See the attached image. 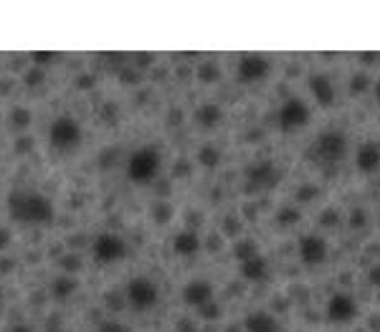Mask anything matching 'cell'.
<instances>
[{
  "label": "cell",
  "mask_w": 380,
  "mask_h": 332,
  "mask_svg": "<svg viewBox=\"0 0 380 332\" xmlns=\"http://www.w3.org/2000/svg\"><path fill=\"white\" fill-rule=\"evenodd\" d=\"M269 69H272L269 59H264L259 53H246V56H241L239 59L236 76H239V81H244V84H253V81L264 79L269 74Z\"/></svg>",
  "instance_id": "9c48e42d"
},
{
  "label": "cell",
  "mask_w": 380,
  "mask_h": 332,
  "mask_svg": "<svg viewBox=\"0 0 380 332\" xmlns=\"http://www.w3.org/2000/svg\"><path fill=\"white\" fill-rule=\"evenodd\" d=\"M300 259L307 266H320L327 259V241L317 233H307L300 239Z\"/></svg>",
  "instance_id": "30bf717a"
},
{
  "label": "cell",
  "mask_w": 380,
  "mask_h": 332,
  "mask_svg": "<svg viewBox=\"0 0 380 332\" xmlns=\"http://www.w3.org/2000/svg\"><path fill=\"white\" fill-rule=\"evenodd\" d=\"M246 332H279V319L272 312H251L246 317Z\"/></svg>",
  "instance_id": "e0dca14e"
},
{
  "label": "cell",
  "mask_w": 380,
  "mask_h": 332,
  "mask_svg": "<svg viewBox=\"0 0 380 332\" xmlns=\"http://www.w3.org/2000/svg\"><path fill=\"white\" fill-rule=\"evenodd\" d=\"M79 277H71V274H59L51 279L48 284V297L56 299V302H66L69 297L79 292Z\"/></svg>",
  "instance_id": "4fadbf2b"
},
{
  "label": "cell",
  "mask_w": 380,
  "mask_h": 332,
  "mask_svg": "<svg viewBox=\"0 0 380 332\" xmlns=\"http://www.w3.org/2000/svg\"><path fill=\"white\" fill-rule=\"evenodd\" d=\"M253 254H259V251H256V246H253L251 241H244V244L236 246V259L239 261L248 259V256H253Z\"/></svg>",
  "instance_id": "4316f807"
},
{
  "label": "cell",
  "mask_w": 380,
  "mask_h": 332,
  "mask_svg": "<svg viewBox=\"0 0 380 332\" xmlns=\"http://www.w3.org/2000/svg\"><path fill=\"white\" fill-rule=\"evenodd\" d=\"M36 147V140L31 134H15V142H13V155H31V150Z\"/></svg>",
  "instance_id": "7402d4cb"
},
{
  "label": "cell",
  "mask_w": 380,
  "mask_h": 332,
  "mask_svg": "<svg viewBox=\"0 0 380 332\" xmlns=\"http://www.w3.org/2000/svg\"><path fill=\"white\" fill-rule=\"evenodd\" d=\"M31 61H34V67H48L51 61H56V53L51 51H38V53H31Z\"/></svg>",
  "instance_id": "d4e9b609"
},
{
  "label": "cell",
  "mask_w": 380,
  "mask_h": 332,
  "mask_svg": "<svg viewBox=\"0 0 380 332\" xmlns=\"http://www.w3.org/2000/svg\"><path fill=\"white\" fill-rule=\"evenodd\" d=\"M370 284L380 286V266H373V269H370Z\"/></svg>",
  "instance_id": "e575fe53"
},
{
  "label": "cell",
  "mask_w": 380,
  "mask_h": 332,
  "mask_svg": "<svg viewBox=\"0 0 380 332\" xmlns=\"http://www.w3.org/2000/svg\"><path fill=\"white\" fill-rule=\"evenodd\" d=\"M8 216L20 226H51L56 221L54 200L38 191H13L6 200Z\"/></svg>",
  "instance_id": "6da1fadb"
},
{
  "label": "cell",
  "mask_w": 380,
  "mask_h": 332,
  "mask_svg": "<svg viewBox=\"0 0 380 332\" xmlns=\"http://www.w3.org/2000/svg\"><path fill=\"white\" fill-rule=\"evenodd\" d=\"M89 249H92V259L101 266L117 264V261L125 259L127 251H129L125 236H120V233H114V231H104L99 233V236H94Z\"/></svg>",
  "instance_id": "5b68a950"
},
{
  "label": "cell",
  "mask_w": 380,
  "mask_h": 332,
  "mask_svg": "<svg viewBox=\"0 0 380 332\" xmlns=\"http://www.w3.org/2000/svg\"><path fill=\"white\" fill-rule=\"evenodd\" d=\"M150 216H153L155 223H167V221L173 219V208L167 206V203H153V208H150Z\"/></svg>",
  "instance_id": "603a6c76"
},
{
  "label": "cell",
  "mask_w": 380,
  "mask_h": 332,
  "mask_svg": "<svg viewBox=\"0 0 380 332\" xmlns=\"http://www.w3.org/2000/svg\"><path fill=\"white\" fill-rule=\"evenodd\" d=\"M125 299L134 312H150L160 302V286L150 277H132L125 286Z\"/></svg>",
  "instance_id": "277c9868"
},
{
  "label": "cell",
  "mask_w": 380,
  "mask_h": 332,
  "mask_svg": "<svg viewBox=\"0 0 380 332\" xmlns=\"http://www.w3.org/2000/svg\"><path fill=\"white\" fill-rule=\"evenodd\" d=\"M220 120H223V112H220L218 104H203L195 109V122L200 127H206V130H213Z\"/></svg>",
  "instance_id": "d6986e66"
},
{
  "label": "cell",
  "mask_w": 380,
  "mask_h": 332,
  "mask_svg": "<svg viewBox=\"0 0 380 332\" xmlns=\"http://www.w3.org/2000/svg\"><path fill=\"white\" fill-rule=\"evenodd\" d=\"M375 102H378V104H380V81H378V84H375Z\"/></svg>",
  "instance_id": "8d00e7d4"
},
{
  "label": "cell",
  "mask_w": 380,
  "mask_h": 332,
  "mask_svg": "<svg viewBox=\"0 0 380 332\" xmlns=\"http://www.w3.org/2000/svg\"><path fill=\"white\" fill-rule=\"evenodd\" d=\"M241 274L246 277L248 282H261L267 279L269 274V261L261 256V254H253V256H248V259L241 261Z\"/></svg>",
  "instance_id": "9a60e30c"
},
{
  "label": "cell",
  "mask_w": 380,
  "mask_h": 332,
  "mask_svg": "<svg viewBox=\"0 0 380 332\" xmlns=\"http://www.w3.org/2000/svg\"><path fill=\"white\" fill-rule=\"evenodd\" d=\"M15 269H18L15 259H10V256H0V277H10Z\"/></svg>",
  "instance_id": "83f0119b"
},
{
  "label": "cell",
  "mask_w": 380,
  "mask_h": 332,
  "mask_svg": "<svg viewBox=\"0 0 380 332\" xmlns=\"http://www.w3.org/2000/svg\"><path fill=\"white\" fill-rule=\"evenodd\" d=\"M3 297H6V289H3V284H0V302H3Z\"/></svg>",
  "instance_id": "74e56055"
},
{
  "label": "cell",
  "mask_w": 380,
  "mask_h": 332,
  "mask_svg": "<svg viewBox=\"0 0 380 332\" xmlns=\"http://www.w3.org/2000/svg\"><path fill=\"white\" fill-rule=\"evenodd\" d=\"M162 170V153L160 147L142 145L127 158V180L132 186H150L157 180Z\"/></svg>",
  "instance_id": "7a4b0ae2"
},
{
  "label": "cell",
  "mask_w": 380,
  "mask_h": 332,
  "mask_svg": "<svg viewBox=\"0 0 380 332\" xmlns=\"http://www.w3.org/2000/svg\"><path fill=\"white\" fill-rule=\"evenodd\" d=\"M31 122H34V112H31L28 106H23V104L10 106V112H8V127H10L13 132L23 134L28 127H31Z\"/></svg>",
  "instance_id": "ac0fdd59"
},
{
  "label": "cell",
  "mask_w": 380,
  "mask_h": 332,
  "mask_svg": "<svg viewBox=\"0 0 380 332\" xmlns=\"http://www.w3.org/2000/svg\"><path fill=\"white\" fill-rule=\"evenodd\" d=\"M307 122H309V106L302 99H297V97L284 102L279 106V112H276V125H279L281 132L302 130V127H307Z\"/></svg>",
  "instance_id": "52a82bcc"
},
{
  "label": "cell",
  "mask_w": 380,
  "mask_h": 332,
  "mask_svg": "<svg viewBox=\"0 0 380 332\" xmlns=\"http://www.w3.org/2000/svg\"><path fill=\"white\" fill-rule=\"evenodd\" d=\"M183 302L193 310H200L213 302V286L208 279H193L183 286Z\"/></svg>",
  "instance_id": "8fae6325"
},
{
  "label": "cell",
  "mask_w": 380,
  "mask_h": 332,
  "mask_svg": "<svg viewBox=\"0 0 380 332\" xmlns=\"http://www.w3.org/2000/svg\"><path fill=\"white\" fill-rule=\"evenodd\" d=\"M10 241H13V231L6 226H0V251H6L8 246H10Z\"/></svg>",
  "instance_id": "4dcf8cb0"
},
{
  "label": "cell",
  "mask_w": 380,
  "mask_h": 332,
  "mask_svg": "<svg viewBox=\"0 0 380 332\" xmlns=\"http://www.w3.org/2000/svg\"><path fill=\"white\" fill-rule=\"evenodd\" d=\"M84 244V233H73V236H69V246H81Z\"/></svg>",
  "instance_id": "d590c367"
},
{
  "label": "cell",
  "mask_w": 380,
  "mask_h": 332,
  "mask_svg": "<svg viewBox=\"0 0 380 332\" xmlns=\"http://www.w3.org/2000/svg\"><path fill=\"white\" fill-rule=\"evenodd\" d=\"M46 332H64V319H61V314H51V317H48Z\"/></svg>",
  "instance_id": "f546056e"
},
{
  "label": "cell",
  "mask_w": 380,
  "mask_h": 332,
  "mask_svg": "<svg viewBox=\"0 0 380 332\" xmlns=\"http://www.w3.org/2000/svg\"><path fill=\"white\" fill-rule=\"evenodd\" d=\"M81 142H84V130H81L79 120H73L71 114H61L48 127V145L54 153H73L81 147Z\"/></svg>",
  "instance_id": "3957f363"
},
{
  "label": "cell",
  "mask_w": 380,
  "mask_h": 332,
  "mask_svg": "<svg viewBox=\"0 0 380 332\" xmlns=\"http://www.w3.org/2000/svg\"><path fill=\"white\" fill-rule=\"evenodd\" d=\"M59 266L64 274H71V277H76V274L84 269V261H81V256L76 251H66L59 256Z\"/></svg>",
  "instance_id": "44dd1931"
},
{
  "label": "cell",
  "mask_w": 380,
  "mask_h": 332,
  "mask_svg": "<svg viewBox=\"0 0 380 332\" xmlns=\"http://www.w3.org/2000/svg\"><path fill=\"white\" fill-rule=\"evenodd\" d=\"M327 317L337 322V325H347L358 317V302H355L353 294L347 292H335L327 302Z\"/></svg>",
  "instance_id": "ba28073f"
},
{
  "label": "cell",
  "mask_w": 380,
  "mask_h": 332,
  "mask_svg": "<svg viewBox=\"0 0 380 332\" xmlns=\"http://www.w3.org/2000/svg\"><path fill=\"white\" fill-rule=\"evenodd\" d=\"M345 150H347L345 134L342 132H325L312 142L309 155H312V160L317 162V165L332 167V165H337V162H342Z\"/></svg>",
  "instance_id": "8992f818"
},
{
  "label": "cell",
  "mask_w": 380,
  "mask_h": 332,
  "mask_svg": "<svg viewBox=\"0 0 380 332\" xmlns=\"http://www.w3.org/2000/svg\"><path fill=\"white\" fill-rule=\"evenodd\" d=\"M173 251L178 256H195L200 251V236L193 228H183L173 236Z\"/></svg>",
  "instance_id": "5bb4252c"
},
{
  "label": "cell",
  "mask_w": 380,
  "mask_h": 332,
  "mask_svg": "<svg viewBox=\"0 0 380 332\" xmlns=\"http://www.w3.org/2000/svg\"><path fill=\"white\" fill-rule=\"evenodd\" d=\"M99 332H127V327L117 319H104V322H99Z\"/></svg>",
  "instance_id": "f1b7e54d"
},
{
  "label": "cell",
  "mask_w": 380,
  "mask_h": 332,
  "mask_svg": "<svg viewBox=\"0 0 380 332\" xmlns=\"http://www.w3.org/2000/svg\"><path fill=\"white\" fill-rule=\"evenodd\" d=\"M0 127H3V112H0Z\"/></svg>",
  "instance_id": "f35d334b"
},
{
  "label": "cell",
  "mask_w": 380,
  "mask_h": 332,
  "mask_svg": "<svg viewBox=\"0 0 380 332\" xmlns=\"http://www.w3.org/2000/svg\"><path fill=\"white\" fill-rule=\"evenodd\" d=\"M104 305H107V310L117 312V310H122V305H127V299H125V294L117 292V289H109V292L104 294Z\"/></svg>",
  "instance_id": "cb8c5ba5"
},
{
  "label": "cell",
  "mask_w": 380,
  "mask_h": 332,
  "mask_svg": "<svg viewBox=\"0 0 380 332\" xmlns=\"http://www.w3.org/2000/svg\"><path fill=\"white\" fill-rule=\"evenodd\" d=\"M8 332H36L31 325H26V322H18V325H13Z\"/></svg>",
  "instance_id": "836d02e7"
},
{
  "label": "cell",
  "mask_w": 380,
  "mask_h": 332,
  "mask_svg": "<svg viewBox=\"0 0 380 332\" xmlns=\"http://www.w3.org/2000/svg\"><path fill=\"white\" fill-rule=\"evenodd\" d=\"M198 160H200V162H203L206 167H213L216 162H218V155H216L213 147H203V150L198 153Z\"/></svg>",
  "instance_id": "484cf974"
},
{
  "label": "cell",
  "mask_w": 380,
  "mask_h": 332,
  "mask_svg": "<svg viewBox=\"0 0 380 332\" xmlns=\"http://www.w3.org/2000/svg\"><path fill=\"white\" fill-rule=\"evenodd\" d=\"M13 87H15V81L10 79V76H3V79H0V97H8Z\"/></svg>",
  "instance_id": "d6a6232c"
},
{
  "label": "cell",
  "mask_w": 380,
  "mask_h": 332,
  "mask_svg": "<svg viewBox=\"0 0 380 332\" xmlns=\"http://www.w3.org/2000/svg\"><path fill=\"white\" fill-rule=\"evenodd\" d=\"M198 312L203 314V317H206V319H216V317H218V314H220V310H218V307H216V302H211V305L200 307Z\"/></svg>",
  "instance_id": "1f68e13d"
},
{
  "label": "cell",
  "mask_w": 380,
  "mask_h": 332,
  "mask_svg": "<svg viewBox=\"0 0 380 332\" xmlns=\"http://www.w3.org/2000/svg\"><path fill=\"white\" fill-rule=\"evenodd\" d=\"M355 167L365 175H373L380 170V145L378 142H363L355 153Z\"/></svg>",
  "instance_id": "7c38bea8"
},
{
  "label": "cell",
  "mask_w": 380,
  "mask_h": 332,
  "mask_svg": "<svg viewBox=\"0 0 380 332\" xmlns=\"http://www.w3.org/2000/svg\"><path fill=\"white\" fill-rule=\"evenodd\" d=\"M20 81H23V87H28V89H38L46 84V71L41 67H28V69H23V74H20Z\"/></svg>",
  "instance_id": "ffe728a7"
},
{
  "label": "cell",
  "mask_w": 380,
  "mask_h": 332,
  "mask_svg": "<svg viewBox=\"0 0 380 332\" xmlns=\"http://www.w3.org/2000/svg\"><path fill=\"white\" fill-rule=\"evenodd\" d=\"M309 89H312L314 99L320 102L322 106H330L335 102V87L325 74H314L312 79H309Z\"/></svg>",
  "instance_id": "2e32d148"
}]
</instances>
